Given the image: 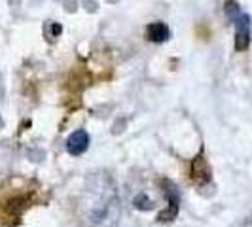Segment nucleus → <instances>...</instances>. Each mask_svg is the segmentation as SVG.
Instances as JSON below:
<instances>
[{"mask_svg":"<svg viewBox=\"0 0 252 227\" xmlns=\"http://www.w3.org/2000/svg\"><path fill=\"white\" fill-rule=\"evenodd\" d=\"M146 36L154 44H161L165 40H169V27L161 23V21H156V23H152L146 28Z\"/></svg>","mask_w":252,"mask_h":227,"instance_id":"5","label":"nucleus"},{"mask_svg":"<svg viewBox=\"0 0 252 227\" xmlns=\"http://www.w3.org/2000/svg\"><path fill=\"white\" fill-rule=\"evenodd\" d=\"M167 191V197H169V210L167 212H161L159 214V222H171L173 218H177L178 214V193L175 191V188H169V189H165Z\"/></svg>","mask_w":252,"mask_h":227,"instance_id":"6","label":"nucleus"},{"mask_svg":"<svg viewBox=\"0 0 252 227\" xmlns=\"http://www.w3.org/2000/svg\"><path fill=\"white\" fill-rule=\"evenodd\" d=\"M235 50L245 51L251 44V17L245 12H241L235 19Z\"/></svg>","mask_w":252,"mask_h":227,"instance_id":"2","label":"nucleus"},{"mask_svg":"<svg viewBox=\"0 0 252 227\" xmlns=\"http://www.w3.org/2000/svg\"><path fill=\"white\" fill-rule=\"evenodd\" d=\"M133 206L139 208V210H150V208H154V201H152L146 193H140V195H137L133 199Z\"/></svg>","mask_w":252,"mask_h":227,"instance_id":"7","label":"nucleus"},{"mask_svg":"<svg viewBox=\"0 0 252 227\" xmlns=\"http://www.w3.org/2000/svg\"><path fill=\"white\" fill-rule=\"evenodd\" d=\"M61 30H63L61 25H59V23H53V21H48L46 27H44V32H46V36H48L50 42H53L55 38L59 36V34H61Z\"/></svg>","mask_w":252,"mask_h":227,"instance_id":"8","label":"nucleus"},{"mask_svg":"<svg viewBox=\"0 0 252 227\" xmlns=\"http://www.w3.org/2000/svg\"><path fill=\"white\" fill-rule=\"evenodd\" d=\"M88 148H89V135L84 129L74 131L68 137V140H66V150H68L70 155H82Z\"/></svg>","mask_w":252,"mask_h":227,"instance_id":"3","label":"nucleus"},{"mask_svg":"<svg viewBox=\"0 0 252 227\" xmlns=\"http://www.w3.org/2000/svg\"><path fill=\"white\" fill-rule=\"evenodd\" d=\"M241 227H252V216H249V218L243 222V226H241Z\"/></svg>","mask_w":252,"mask_h":227,"instance_id":"9","label":"nucleus"},{"mask_svg":"<svg viewBox=\"0 0 252 227\" xmlns=\"http://www.w3.org/2000/svg\"><path fill=\"white\" fill-rule=\"evenodd\" d=\"M80 220L84 227H116L122 206L114 180L108 174H93L88 178L80 197Z\"/></svg>","mask_w":252,"mask_h":227,"instance_id":"1","label":"nucleus"},{"mask_svg":"<svg viewBox=\"0 0 252 227\" xmlns=\"http://www.w3.org/2000/svg\"><path fill=\"white\" fill-rule=\"evenodd\" d=\"M191 178L197 186H205L207 182H211V167L205 161V157L199 155L193 159L191 163Z\"/></svg>","mask_w":252,"mask_h":227,"instance_id":"4","label":"nucleus"}]
</instances>
